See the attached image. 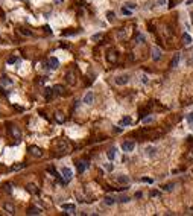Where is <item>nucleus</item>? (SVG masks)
<instances>
[{
    "label": "nucleus",
    "mask_w": 193,
    "mask_h": 216,
    "mask_svg": "<svg viewBox=\"0 0 193 216\" xmlns=\"http://www.w3.org/2000/svg\"><path fill=\"white\" fill-rule=\"evenodd\" d=\"M163 189H164V190H167V192H170L172 189H174V184H166V186H163Z\"/></svg>",
    "instance_id": "473e14b6"
},
{
    "label": "nucleus",
    "mask_w": 193,
    "mask_h": 216,
    "mask_svg": "<svg viewBox=\"0 0 193 216\" xmlns=\"http://www.w3.org/2000/svg\"><path fill=\"white\" fill-rule=\"evenodd\" d=\"M144 151H146V155H149V157H152V155H155V152H157V149H155L154 146H148Z\"/></svg>",
    "instance_id": "4be33fe9"
},
{
    "label": "nucleus",
    "mask_w": 193,
    "mask_h": 216,
    "mask_svg": "<svg viewBox=\"0 0 193 216\" xmlns=\"http://www.w3.org/2000/svg\"><path fill=\"white\" fill-rule=\"evenodd\" d=\"M26 213H28V215H41V208H38V207H31Z\"/></svg>",
    "instance_id": "aec40b11"
},
{
    "label": "nucleus",
    "mask_w": 193,
    "mask_h": 216,
    "mask_svg": "<svg viewBox=\"0 0 193 216\" xmlns=\"http://www.w3.org/2000/svg\"><path fill=\"white\" fill-rule=\"evenodd\" d=\"M161 56H163L161 50H160L158 47H154V49H152V59H154V61H158V59H161Z\"/></svg>",
    "instance_id": "1a4fd4ad"
},
{
    "label": "nucleus",
    "mask_w": 193,
    "mask_h": 216,
    "mask_svg": "<svg viewBox=\"0 0 193 216\" xmlns=\"http://www.w3.org/2000/svg\"><path fill=\"white\" fill-rule=\"evenodd\" d=\"M114 82L117 84V85H126L129 82V76L128 75H120V76H117L116 79H114Z\"/></svg>",
    "instance_id": "39448f33"
},
{
    "label": "nucleus",
    "mask_w": 193,
    "mask_h": 216,
    "mask_svg": "<svg viewBox=\"0 0 193 216\" xmlns=\"http://www.w3.org/2000/svg\"><path fill=\"white\" fill-rule=\"evenodd\" d=\"M106 157H108V160H114L116 158V148H110L108 152H106Z\"/></svg>",
    "instance_id": "f3484780"
},
{
    "label": "nucleus",
    "mask_w": 193,
    "mask_h": 216,
    "mask_svg": "<svg viewBox=\"0 0 193 216\" xmlns=\"http://www.w3.org/2000/svg\"><path fill=\"white\" fill-rule=\"evenodd\" d=\"M49 67H50L52 70H56L58 67H59V61H58L55 56H52V58L49 59Z\"/></svg>",
    "instance_id": "ddd939ff"
},
{
    "label": "nucleus",
    "mask_w": 193,
    "mask_h": 216,
    "mask_svg": "<svg viewBox=\"0 0 193 216\" xmlns=\"http://www.w3.org/2000/svg\"><path fill=\"white\" fill-rule=\"evenodd\" d=\"M88 167V163L87 161H79L78 163V172L79 173H82V172H85V169Z\"/></svg>",
    "instance_id": "2eb2a0df"
},
{
    "label": "nucleus",
    "mask_w": 193,
    "mask_h": 216,
    "mask_svg": "<svg viewBox=\"0 0 193 216\" xmlns=\"http://www.w3.org/2000/svg\"><path fill=\"white\" fill-rule=\"evenodd\" d=\"M142 82H143V84L148 82V78H146V75H142Z\"/></svg>",
    "instance_id": "37998d69"
},
{
    "label": "nucleus",
    "mask_w": 193,
    "mask_h": 216,
    "mask_svg": "<svg viewBox=\"0 0 193 216\" xmlns=\"http://www.w3.org/2000/svg\"><path fill=\"white\" fill-rule=\"evenodd\" d=\"M187 120H189V123L193 125V114H189V116H187Z\"/></svg>",
    "instance_id": "a19ab883"
},
{
    "label": "nucleus",
    "mask_w": 193,
    "mask_h": 216,
    "mask_svg": "<svg viewBox=\"0 0 193 216\" xmlns=\"http://www.w3.org/2000/svg\"><path fill=\"white\" fill-rule=\"evenodd\" d=\"M29 152L34 155V157H37V158H41L43 157V151L40 149L38 146H29Z\"/></svg>",
    "instance_id": "423d86ee"
},
{
    "label": "nucleus",
    "mask_w": 193,
    "mask_h": 216,
    "mask_svg": "<svg viewBox=\"0 0 193 216\" xmlns=\"http://www.w3.org/2000/svg\"><path fill=\"white\" fill-rule=\"evenodd\" d=\"M142 196H143L142 192H137V193H135V198H142Z\"/></svg>",
    "instance_id": "49530a36"
},
{
    "label": "nucleus",
    "mask_w": 193,
    "mask_h": 216,
    "mask_svg": "<svg viewBox=\"0 0 193 216\" xmlns=\"http://www.w3.org/2000/svg\"><path fill=\"white\" fill-rule=\"evenodd\" d=\"M151 196H160V192L158 190H152L151 192Z\"/></svg>",
    "instance_id": "58836bf2"
},
{
    "label": "nucleus",
    "mask_w": 193,
    "mask_h": 216,
    "mask_svg": "<svg viewBox=\"0 0 193 216\" xmlns=\"http://www.w3.org/2000/svg\"><path fill=\"white\" fill-rule=\"evenodd\" d=\"M3 210L8 212L9 215H14V213H15V207L12 206L11 202H5V204H3Z\"/></svg>",
    "instance_id": "9b49d317"
},
{
    "label": "nucleus",
    "mask_w": 193,
    "mask_h": 216,
    "mask_svg": "<svg viewBox=\"0 0 193 216\" xmlns=\"http://www.w3.org/2000/svg\"><path fill=\"white\" fill-rule=\"evenodd\" d=\"M132 123V119L129 117V116H125L122 120H120V125H123V126H126V125H131Z\"/></svg>",
    "instance_id": "5701e85b"
},
{
    "label": "nucleus",
    "mask_w": 193,
    "mask_h": 216,
    "mask_svg": "<svg viewBox=\"0 0 193 216\" xmlns=\"http://www.w3.org/2000/svg\"><path fill=\"white\" fill-rule=\"evenodd\" d=\"M26 187H28V192L34 193V195H37V193H38V189H37V186H35V184H28Z\"/></svg>",
    "instance_id": "393cba45"
},
{
    "label": "nucleus",
    "mask_w": 193,
    "mask_h": 216,
    "mask_svg": "<svg viewBox=\"0 0 193 216\" xmlns=\"http://www.w3.org/2000/svg\"><path fill=\"white\" fill-rule=\"evenodd\" d=\"M122 14H125V15H131L132 14V9H129V8H122Z\"/></svg>",
    "instance_id": "c85d7f7f"
},
{
    "label": "nucleus",
    "mask_w": 193,
    "mask_h": 216,
    "mask_svg": "<svg viewBox=\"0 0 193 216\" xmlns=\"http://www.w3.org/2000/svg\"><path fill=\"white\" fill-rule=\"evenodd\" d=\"M152 120H154L152 117H144V119H143V123H151Z\"/></svg>",
    "instance_id": "4c0bfd02"
},
{
    "label": "nucleus",
    "mask_w": 193,
    "mask_h": 216,
    "mask_svg": "<svg viewBox=\"0 0 193 216\" xmlns=\"http://www.w3.org/2000/svg\"><path fill=\"white\" fill-rule=\"evenodd\" d=\"M190 3H193V0H187V2H185V5H190Z\"/></svg>",
    "instance_id": "09e8293b"
},
{
    "label": "nucleus",
    "mask_w": 193,
    "mask_h": 216,
    "mask_svg": "<svg viewBox=\"0 0 193 216\" xmlns=\"http://www.w3.org/2000/svg\"><path fill=\"white\" fill-rule=\"evenodd\" d=\"M190 15H192V22H193V12H192V14H190Z\"/></svg>",
    "instance_id": "8fccbe9b"
},
{
    "label": "nucleus",
    "mask_w": 193,
    "mask_h": 216,
    "mask_svg": "<svg viewBox=\"0 0 193 216\" xmlns=\"http://www.w3.org/2000/svg\"><path fill=\"white\" fill-rule=\"evenodd\" d=\"M62 210H65L67 213L73 215L75 210H76V207H75V204H62Z\"/></svg>",
    "instance_id": "4468645a"
},
{
    "label": "nucleus",
    "mask_w": 193,
    "mask_h": 216,
    "mask_svg": "<svg viewBox=\"0 0 193 216\" xmlns=\"http://www.w3.org/2000/svg\"><path fill=\"white\" fill-rule=\"evenodd\" d=\"M14 63H17V58H15V56H11V58L8 59V64H14Z\"/></svg>",
    "instance_id": "e433bc0d"
},
{
    "label": "nucleus",
    "mask_w": 193,
    "mask_h": 216,
    "mask_svg": "<svg viewBox=\"0 0 193 216\" xmlns=\"http://www.w3.org/2000/svg\"><path fill=\"white\" fill-rule=\"evenodd\" d=\"M0 84H2V85H5V87H8V85H12V81L8 78V76H2V78H0Z\"/></svg>",
    "instance_id": "dca6fc26"
},
{
    "label": "nucleus",
    "mask_w": 193,
    "mask_h": 216,
    "mask_svg": "<svg viewBox=\"0 0 193 216\" xmlns=\"http://www.w3.org/2000/svg\"><path fill=\"white\" fill-rule=\"evenodd\" d=\"M101 38H102V33H94V35L91 37L93 41H97V40H101Z\"/></svg>",
    "instance_id": "c756f323"
},
{
    "label": "nucleus",
    "mask_w": 193,
    "mask_h": 216,
    "mask_svg": "<svg viewBox=\"0 0 193 216\" xmlns=\"http://www.w3.org/2000/svg\"><path fill=\"white\" fill-rule=\"evenodd\" d=\"M61 173H62V178H64L65 183L72 181V178H73V172H72V169H69V167H62Z\"/></svg>",
    "instance_id": "20e7f679"
},
{
    "label": "nucleus",
    "mask_w": 193,
    "mask_h": 216,
    "mask_svg": "<svg viewBox=\"0 0 193 216\" xmlns=\"http://www.w3.org/2000/svg\"><path fill=\"white\" fill-rule=\"evenodd\" d=\"M135 41H137L138 44L144 43V35H142V33H137V37H135Z\"/></svg>",
    "instance_id": "cd10ccee"
},
{
    "label": "nucleus",
    "mask_w": 193,
    "mask_h": 216,
    "mask_svg": "<svg viewBox=\"0 0 193 216\" xmlns=\"http://www.w3.org/2000/svg\"><path fill=\"white\" fill-rule=\"evenodd\" d=\"M53 93H55V90H53V88H50V87H46V88H44V99H46V100H52Z\"/></svg>",
    "instance_id": "9d476101"
},
{
    "label": "nucleus",
    "mask_w": 193,
    "mask_h": 216,
    "mask_svg": "<svg viewBox=\"0 0 193 216\" xmlns=\"http://www.w3.org/2000/svg\"><path fill=\"white\" fill-rule=\"evenodd\" d=\"M105 167H106V171H112V164H105Z\"/></svg>",
    "instance_id": "a18cd8bd"
},
{
    "label": "nucleus",
    "mask_w": 193,
    "mask_h": 216,
    "mask_svg": "<svg viewBox=\"0 0 193 216\" xmlns=\"http://www.w3.org/2000/svg\"><path fill=\"white\" fill-rule=\"evenodd\" d=\"M183 41H184V44H192V37L189 35V33H184V35H183Z\"/></svg>",
    "instance_id": "a878e982"
},
{
    "label": "nucleus",
    "mask_w": 193,
    "mask_h": 216,
    "mask_svg": "<svg viewBox=\"0 0 193 216\" xmlns=\"http://www.w3.org/2000/svg\"><path fill=\"white\" fill-rule=\"evenodd\" d=\"M24 167V164H15L14 166V171H18V169H23Z\"/></svg>",
    "instance_id": "ea45409f"
},
{
    "label": "nucleus",
    "mask_w": 193,
    "mask_h": 216,
    "mask_svg": "<svg viewBox=\"0 0 193 216\" xmlns=\"http://www.w3.org/2000/svg\"><path fill=\"white\" fill-rule=\"evenodd\" d=\"M20 32H22L23 35H32L31 31H26V29H23V28H20Z\"/></svg>",
    "instance_id": "2f4dec72"
},
{
    "label": "nucleus",
    "mask_w": 193,
    "mask_h": 216,
    "mask_svg": "<svg viewBox=\"0 0 193 216\" xmlns=\"http://www.w3.org/2000/svg\"><path fill=\"white\" fill-rule=\"evenodd\" d=\"M56 151H58L59 155H61V154H65V152L70 151V145H69L65 140H59L58 143H56Z\"/></svg>",
    "instance_id": "f257e3e1"
},
{
    "label": "nucleus",
    "mask_w": 193,
    "mask_h": 216,
    "mask_svg": "<svg viewBox=\"0 0 193 216\" xmlns=\"http://www.w3.org/2000/svg\"><path fill=\"white\" fill-rule=\"evenodd\" d=\"M117 201H119V202H128V201H129V198H128V196H119V198H117Z\"/></svg>",
    "instance_id": "7c9ffc66"
},
{
    "label": "nucleus",
    "mask_w": 193,
    "mask_h": 216,
    "mask_svg": "<svg viewBox=\"0 0 193 216\" xmlns=\"http://www.w3.org/2000/svg\"><path fill=\"white\" fill-rule=\"evenodd\" d=\"M82 102H84V104H87V105H91L93 102H94V94H93L91 91H88V93H87V94H85V96H84Z\"/></svg>",
    "instance_id": "6e6552de"
},
{
    "label": "nucleus",
    "mask_w": 193,
    "mask_h": 216,
    "mask_svg": "<svg viewBox=\"0 0 193 216\" xmlns=\"http://www.w3.org/2000/svg\"><path fill=\"white\" fill-rule=\"evenodd\" d=\"M53 90H55V93H56V94H64V93H65V91H64L65 88H64L62 85H59V84L53 87Z\"/></svg>",
    "instance_id": "b1692460"
},
{
    "label": "nucleus",
    "mask_w": 193,
    "mask_h": 216,
    "mask_svg": "<svg viewBox=\"0 0 193 216\" xmlns=\"http://www.w3.org/2000/svg\"><path fill=\"white\" fill-rule=\"evenodd\" d=\"M125 6H126V8H129V9H135L137 8V5H134V3H126Z\"/></svg>",
    "instance_id": "f704fd0d"
},
{
    "label": "nucleus",
    "mask_w": 193,
    "mask_h": 216,
    "mask_svg": "<svg viewBox=\"0 0 193 216\" xmlns=\"http://www.w3.org/2000/svg\"><path fill=\"white\" fill-rule=\"evenodd\" d=\"M5 190L6 192H11V184H5Z\"/></svg>",
    "instance_id": "c03bdc74"
},
{
    "label": "nucleus",
    "mask_w": 193,
    "mask_h": 216,
    "mask_svg": "<svg viewBox=\"0 0 193 216\" xmlns=\"http://www.w3.org/2000/svg\"><path fill=\"white\" fill-rule=\"evenodd\" d=\"M106 17H108L110 22H112V20H114V12H108V14H106Z\"/></svg>",
    "instance_id": "c9c22d12"
},
{
    "label": "nucleus",
    "mask_w": 193,
    "mask_h": 216,
    "mask_svg": "<svg viewBox=\"0 0 193 216\" xmlns=\"http://www.w3.org/2000/svg\"><path fill=\"white\" fill-rule=\"evenodd\" d=\"M55 119H56V122H58V123H64V120H65L64 114H62L61 111H56V113H55Z\"/></svg>",
    "instance_id": "a211bd4d"
},
{
    "label": "nucleus",
    "mask_w": 193,
    "mask_h": 216,
    "mask_svg": "<svg viewBox=\"0 0 193 216\" xmlns=\"http://www.w3.org/2000/svg\"><path fill=\"white\" fill-rule=\"evenodd\" d=\"M178 63H179V53H175V56H174V59H172L170 65H172V67H176Z\"/></svg>",
    "instance_id": "bb28decb"
},
{
    "label": "nucleus",
    "mask_w": 193,
    "mask_h": 216,
    "mask_svg": "<svg viewBox=\"0 0 193 216\" xmlns=\"http://www.w3.org/2000/svg\"><path fill=\"white\" fill-rule=\"evenodd\" d=\"M103 202H105L106 206H112V204H116V198L114 196H105Z\"/></svg>",
    "instance_id": "412c9836"
},
{
    "label": "nucleus",
    "mask_w": 193,
    "mask_h": 216,
    "mask_svg": "<svg viewBox=\"0 0 193 216\" xmlns=\"http://www.w3.org/2000/svg\"><path fill=\"white\" fill-rule=\"evenodd\" d=\"M117 183H120V184H128V183H129V178L126 177V175H119V177H117Z\"/></svg>",
    "instance_id": "6ab92c4d"
},
{
    "label": "nucleus",
    "mask_w": 193,
    "mask_h": 216,
    "mask_svg": "<svg viewBox=\"0 0 193 216\" xmlns=\"http://www.w3.org/2000/svg\"><path fill=\"white\" fill-rule=\"evenodd\" d=\"M9 132L12 134V137H14L17 141L22 139V131H20V128L18 126H15V125H11L9 126Z\"/></svg>",
    "instance_id": "7ed1b4c3"
},
{
    "label": "nucleus",
    "mask_w": 193,
    "mask_h": 216,
    "mask_svg": "<svg viewBox=\"0 0 193 216\" xmlns=\"http://www.w3.org/2000/svg\"><path fill=\"white\" fill-rule=\"evenodd\" d=\"M134 148H135V143L132 140H126L122 143V151L123 152H131V151H134Z\"/></svg>",
    "instance_id": "f03ea898"
},
{
    "label": "nucleus",
    "mask_w": 193,
    "mask_h": 216,
    "mask_svg": "<svg viewBox=\"0 0 193 216\" xmlns=\"http://www.w3.org/2000/svg\"><path fill=\"white\" fill-rule=\"evenodd\" d=\"M166 2H167V0H157V3H158L160 6H163V5H166Z\"/></svg>",
    "instance_id": "79ce46f5"
},
{
    "label": "nucleus",
    "mask_w": 193,
    "mask_h": 216,
    "mask_svg": "<svg viewBox=\"0 0 193 216\" xmlns=\"http://www.w3.org/2000/svg\"><path fill=\"white\" fill-rule=\"evenodd\" d=\"M142 181H143V183H148V184L154 183V180H152V178H142Z\"/></svg>",
    "instance_id": "72a5a7b5"
},
{
    "label": "nucleus",
    "mask_w": 193,
    "mask_h": 216,
    "mask_svg": "<svg viewBox=\"0 0 193 216\" xmlns=\"http://www.w3.org/2000/svg\"><path fill=\"white\" fill-rule=\"evenodd\" d=\"M106 59H108L110 63L114 64V63L117 61V52H116V50H110L108 55H106Z\"/></svg>",
    "instance_id": "f8f14e48"
},
{
    "label": "nucleus",
    "mask_w": 193,
    "mask_h": 216,
    "mask_svg": "<svg viewBox=\"0 0 193 216\" xmlns=\"http://www.w3.org/2000/svg\"><path fill=\"white\" fill-rule=\"evenodd\" d=\"M65 81H67L70 85H75L76 84V76H75V73H73V70L65 73Z\"/></svg>",
    "instance_id": "0eeeda50"
},
{
    "label": "nucleus",
    "mask_w": 193,
    "mask_h": 216,
    "mask_svg": "<svg viewBox=\"0 0 193 216\" xmlns=\"http://www.w3.org/2000/svg\"><path fill=\"white\" fill-rule=\"evenodd\" d=\"M53 2H55V3H59V5H61V3L64 2V0H53Z\"/></svg>",
    "instance_id": "de8ad7c7"
}]
</instances>
